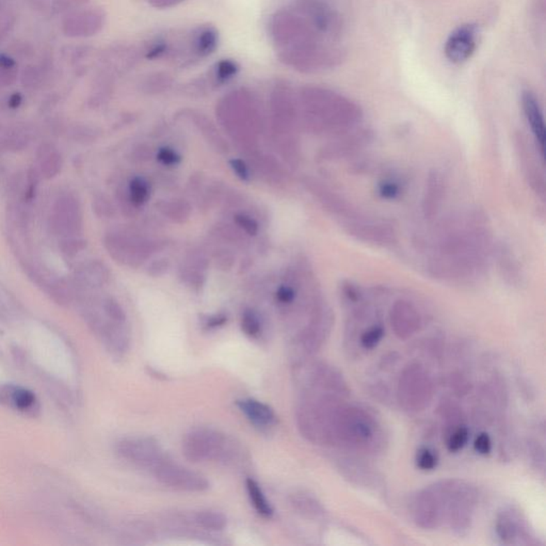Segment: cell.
I'll return each instance as SVG.
<instances>
[{
    "instance_id": "6da1fadb",
    "label": "cell",
    "mask_w": 546,
    "mask_h": 546,
    "mask_svg": "<svg viewBox=\"0 0 546 546\" xmlns=\"http://www.w3.org/2000/svg\"><path fill=\"white\" fill-rule=\"evenodd\" d=\"M492 252V237L485 216L470 212L440 226L428 268L432 276L450 282H468L482 276Z\"/></svg>"
},
{
    "instance_id": "7a4b0ae2",
    "label": "cell",
    "mask_w": 546,
    "mask_h": 546,
    "mask_svg": "<svg viewBox=\"0 0 546 546\" xmlns=\"http://www.w3.org/2000/svg\"><path fill=\"white\" fill-rule=\"evenodd\" d=\"M269 36L283 64L301 73H321L343 64L345 50L339 42L321 36L295 8L271 16Z\"/></svg>"
},
{
    "instance_id": "3957f363",
    "label": "cell",
    "mask_w": 546,
    "mask_h": 546,
    "mask_svg": "<svg viewBox=\"0 0 546 546\" xmlns=\"http://www.w3.org/2000/svg\"><path fill=\"white\" fill-rule=\"evenodd\" d=\"M297 98L300 123L311 133L337 137L357 128L363 120L357 103L331 89L304 87Z\"/></svg>"
},
{
    "instance_id": "277c9868",
    "label": "cell",
    "mask_w": 546,
    "mask_h": 546,
    "mask_svg": "<svg viewBox=\"0 0 546 546\" xmlns=\"http://www.w3.org/2000/svg\"><path fill=\"white\" fill-rule=\"evenodd\" d=\"M217 117L228 135L244 151L254 154L256 135L262 129V112L256 97L246 89L232 91L220 101Z\"/></svg>"
},
{
    "instance_id": "5b68a950",
    "label": "cell",
    "mask_w": 546,
    "mask_h": 546,
    "mask_svg": "<svg viewBox=\"0 0 546 546\" xmlns=\"http://www.w3.org/2000/svg\"><path fill=\"white\" fill-rule=\"evenodd\" d=\"M271 124L281 152L298 147L297 138L300 123L298 98L285 82H279L270 96Z\"/></svg>"
},
{
    "instance_id": "8992f818",
    "label": "cell",
    "mask_w": 546,
    "mask_h": 546,
    "mask_svg": "<svg viewBox=\"0 0 546 546\" xmlns=\"http://www.w3.org/2000/svg\"><path fill=\"white\" fill-rule=\"evenodd\" d=\"M444 501V519L456 533L470 529L477 503V491L468 483L446 480L438 483Z\"/></svg>"
},
{
    "instance_id": "52a82bcc",
    "label": "cell",
    "mask_w": 546,
    "mask_h": 546,
    "mask_svg": "<svg viewBox=\"0 0 546 546\" xmlns=\"http://www.w3.org/2000/svg\"><path fill=\"white\" fill-rule=\"evenodd\" d=\"M183 454L187 460L199 463L206 461H230L237 450L224 434L208 428L193 429L186 434Z\"/></svg>"
},
{
    "instance_id": "ba28073f",
    "label": "cell",
    "mask_w": 546,
    "mask_h": 546,
    "mask_svg": "<svg viewBox=\"0 0 546 546\" xmlns=\"http://www.w3.org/2000/svg\"><path fill=\"white\" fill-rule=\"evenodd\" d=\"M104 246L115 262L131 267L142 264L155 251L153 242L131 234L119 232L106 234Z\"/></svg>"
},
{
    "instance_id": "9c48e42d",
    "label": "cell",
    "mask_w": 546,
    "mask_h": 546,
    "mask_svg": "<svg viewBox=\"0 0 546 546\" xmlns=\"http://www.w3.org/2000/svg\"><path fill=\"white\" fill-rule=\"evenodd\" d=\"M293 8L302 14L321 36L339 42L344 24L339 12L325 0H296Z\"/></svg>"
},
{
    "instance_id": "30bf717a",
    "label": "cell",
    "mask_w": 546,
    "mask_h": 546,
    "mask_svg": "<svg viewBox=\"0 0 546 546\" xmlns=\"http://www.w3.org/2000/svg\"><path fill=\"white\" fill-rule=\"evenodd\" d=\"M431 381L422 366L410 365L399 380L398 397L408 411H420L431 398Z\"/></svg>"
},
{
    "instance_id": "8fae6325",
    "label": "cell",
    "mask_w": 546,
    "mask_h": 546,
    "mask_svg": "<svg viewBox=\"0 0 546 546\" xmlns=\"http://www.w3.org/2000/svg\"><path fill=\"white\" fill-rule=\"evenodd\" d=\"M117 452L124 460L152 470L165 461L159 445L149 438H123L117 444Z\"/></svg>"
},
{
    "instance_id": "7c38bea8",
    "label": "cell",
    "mask_w": 546,
    "mask_h": 546,
    "mask_svg": "<svg viewBox=\"0 0 546 546\" xmlns=\"http://www.w3.org/2000/svg\"><path fill=\"white\" fill-rule=\"evenodd\" d=\"M50 223L54 232L62 237L80 235L84 226L80 201L71 194L60 197L52 207Z\"/></svg>"
},
{
    "instance_id": "4fadbf2b",
    "label": "cell",
    "mask_w": 546,
    "mask_h": 546,
    "mask_svg": "<svg viewBox=\"0 0 546 546\" xmlns=\"http://www.w3.org/2000/svg\"><path fill=\"white\" fill-rule=\"evenodd\" d=\"M155 477L161 485L172 487L175 490L186 491V492H203L209 487V482L205 477L198 473L190 471L189 468L173 464V463H161L154 470Z\"/></svg>"
},
{
    "instance_id": "5bb4252c",
    "label": "cell",
    "mask_w": 546,
    "mask_h": 546,
    "mask_svg": "<svg viewBox=\"0 0 546 546\" xmlns=\"http://www.w3.org/2000/svg\"><path fill=\"white\" fill-rule=\"evenodd\" d=\"M413 517L416 525L428 531L438 529L443 523L444 501L438 483L416 495L414 499Z\"/></svg>"
},
{
    "instance_id": "9a60e30c",
    "label": "cell",
    "mask_w": 546,
    "mask_h": 546,
    "mask_svg": "<svg viewBox=\"0 0 546 546\" xmlns=\"http://www.w3.org/2000/svg\"><path fill=\"white\" fill-rule=\"evenodd\" d=\"M105 22L106 14L100 8H82L66 14L62 32L68 38H90L100 34Z\"/></svg>"
},
{
    "instance_id": "2e32d148",
    "label": "cell",
    "mask_w": 546,
    "mask_h": 546,
    "mask_svg": "<svg viewBox=\"0 0 546 546\" xmlns=\"http://www.w3.org/2000/svg\"><path fill=\"white\" fill-rule=\"evenodd\" d=\"M344 226L348 234L367 244L386 246L397 242V234L391 226L362 217L360 214L344 222Z\"/></svg>"
},
{
    "instance_id": "e0dca14e",
    "label": "cell",
    "mask_w": 546,
    "mask_h": 546,
    "mask_svg": "<svg viewBox=\"0 0 546 546\" xmlns=\"http://www.w3.org/2000/svg\"><path fill=\"white\" fill-rule=\"evenodd\" d=\"M373 131L366 128H355L337 135L333 142L325 145L319 157L321 161H332L355 155L373 142Z\"/></svg>"
},
{
    "instance_id": "ac0fdd59",
    "label": "cell",
    "mask_w": 546,
    "mask_h": 546,
    "mask_svg": "<svg viewBox=\"0 0 546 546\" xmlns=\"http://www.w3.org/2000/svg\"><path fill=\"white\" fill-rule=\"evenodd\" d=\"M479 30L476 25L466 24L450 34L444 46L445 56L454 64L468 61L478 45Z\"/></svg>"
},
{
    "instance_id": "d6986e66",
    "label": "cell",
    "mask_w": 546,
    "mask_h": 546,
    "mask_svg": "<svg viewBox=\"0 0 546 546\" xmlns=\"http://www.w3.org/2000/svg\"><path fill=\"white\" fill-rule=\"evenodd\" d=\"M0 404L29 418H36L41 413V404L36 394L18 384L0 385Z\"/></svg>"
},
{
    "instance_id": "ffe728a7",
    "label": "cell",
    "mask_w": 546,
    "mask_h": 546,
    "mask_svg": "<svg viewBox=\"0 0 546 546\" xmlns=\"http://www.w3.org/2000/svg\"><path fill=\"white\" fill-rule=\"evenodd\" d=\"M303 185L318 200L319 203L327 212H332L337 217L343 218L344 222L359 216V214L353 209V206L350 205L344 198H341L332 189H330L327 186L319 182L318 179L307 177L303 179Z\"/></svg>"
},
{
    "instance_id": "44dd1931",
    "label": "cell",
    "mask_w": 546,
    "mask_h": 546,
    "mask_svg": "<svg viewBox=\"0 0 546 546\" xmlns=\"http://www.w3.org/2000/svg\"><path fill=\"white\" fill-rule=\"evenodd\" d=\"M390 323L396 337L408 339L413 337L422 325L418 309L406 300H397L390 311Z\"/></svg>"
},
{
    "instance_id": "7402d4cb",
    "label": "cell",
    "mask_w": 546,
    "mask_h": 546,
    "mask_svg": "<svg viewBox=\"0 0 546 546\" xmlns=\"http://www.w3.org/2000/svg\"><path fill=\"white\" fill-rule=\"evenodd\" d=\"M515 147L526 179L531 185V189L539 194L542 200L545 199V179L543 172L540 169L539 163L536 161L537 157L533 154L531 145L522 133H517L515 137Z\"/></svg>"
},
{
    "instance_id": "603a6c76",
    "label": "cell",
    "mask_w": 546,
    "mask_h": 546,
    "mask_svg": "<svg viewBox=\"0 0 546 546\" xmlns=\"http://www.w3.org/2000/svg\"><path fill=\"white\" fill-rule=\"evenodd\" d=\"M522 108H523L526 120L531 126V133L535 137L540 155L544 159L546 137L545 122H544L543 112H542L537 97L531 91H525L522 94Z\"/></svg>"
},
{
    "instance_id": "cb8c5ba5",
    "label": "cell",
    "mask_w": 546,
    "mask_h": 546,
    "mask_svg": "<svg viewBox=\"0 0 546 546\" xmlns=\"http://www.w3.org/2000/svg\"><path fill=\"white\" fill-rule=\"evenodd\" d=\"M444 193L445 182L442 174L438 171L430 172L422 198V212L425 217L432 219L438 214L443 203Z\"/></svg>"
},
{
    "instance_id": "d4e9b609",
    "label": "cell",
    "mask_w": 546,
    "mask_h": 546,
    "mask_svg": "<svg viewBox=\"0 0 546 546\" xmlns=\"http://www.w3.org/2000/svg\"><path fill=\"white\" fill-rule=\"evenodd\" d=\"M110 278L108 267L100 260H91L77 271V282L86 288H101Z\"/></svg>"
},
{
    "instance_id": "484cf974",
    "label": "cell",
    "mask_w": 546,
    "mask_h": 546,
    "mask_svg": "<svg viewBox=\"0 0 546 546\" xmlns=\"http://www.w3.org/2000/svg\"><path fill=\"white\" fill-rule=\"evenodd\" d=\"M38 172L45 179H52L60 173L64 165L61 154L54 145L43 143L36 152Z\"/></svg>"
},
{
    "instance_id": "4316f807",
    "label": "cell",
    "mask_w": 546,
    "mask_h": 546,
    "mask_svg": "<svg viewBox=\"0 0 546 546\" xmlns=\"http://www.w3.org/2000/svg\"><path fill=\"white\" fill-rule=\"evenodd\" d=\"M238 408L252 424L258 427H269L276 422V414L268 404L252 398L238 400Z\"/></svg>"
},
{
    "instance_id": "83f0119b",
    "label": "cell",
    "mask_w": 546,
    "mask_h": 546,
    "mask_svg": "<svg viewBox=\"0 0 546 546\" xmlns=\"http://www.w3.org/2000/svg\"><path fill=\"white\" fill-rule=\"evenodd\" d=\"M218 42L219 36L217 30L212 26L200 27L192 36V52L199 58H206L214 52L218 47Z\"/></svg>"
},
{
    "instance_id": "f1b7e54d",
    "label": "cell",
    "mask_w": 546,
    "mask_h": 546,
    "mask_svg": "<svg viewBox=\"0 0 546 546\" xmlns=\"http://www.w3.org/2000/svg\"><path fill=\"white\" fill-rule=\"evenodd\" d=\"M495 531L503 543L512 544L523 531V529L519 526V519L511 515L510 511H505L497 517Z\"/></svg>"
},
{
    "instance_id": "f546056e",
    "label": "cell",
    "mask_w": 546,
    "mask_h": 546,
    "mask_svg": "<svg viewBox=\"0 0 546 546\" xmlns=\"http://www.w3.org/2000/svg\"><path fill=\"white\" fill-rule=\"evenodd\" d=\"M191 115L192 120L195 123V125H197L200 131H202V135H203L206 141H207L208 143H210V145H212L216 151L219 152V153H226V152H228V145H226L224 139L220 135V133H218L216 127L212 125V123L210 122V121H208V119L205 118L204 115H195V113H193V115Z\"/></svg>"
},
{
    "instance_id": "4dcf8cb0",
    "label": "cell",
    "mask_w": 546,
    "mask_h": 546,
    "mask_svg": "<svg viewBox=\"0 0 546 546\" xmlns=\"http://www.w3.org/2000/svg\"><path fill=\"white\" fill-rule=\"evenodd\" d=\"M157 208L165 217L179 223L187 221L191 214V207L185 200H165L157 203Z\"/></svg>"
},
{
    "instance_id": "1f68e13d",
    "label": "cell",
    "mask_w": 546,
    "mask_h": 546,
    "mask_svg": "<svg viewBox=\"0 0 546 546\" xmlns=\"http://www.w3.org/2000/svg\"><path fill=\"white\" fill-rule=\"evenodd\" d=\"M291 505L294 506V508L299 513L304 515L305 517H309V519H319L325 513L323 506L316 499L309 495L304 494V493L293 495Z\"/></svg>"
},
{
    "instance_id": "d6a6232c",
    "label": "cell",
    "mask_w": 546,
    "mask_h": 546,
    "mask_svg": "<svg viewBox=\"0 0 546 546\" xmlns=\"http://www.w3.org/2000/svg\"><path fill=\"white\" fill-rule=\"evenodd\" d=\"M246 491H248L249 499L252 503L253 507L256 509L258 515L264 517H271L273 515V509L271 507L268 499L265 496L262 487L254 479H248L246 482Z\"/></svg>"
},
{
    "instance_id": "836d02e7",
    "label": "cell",
    "mask_w": 546,
    "mask_h": 546,
    "mask_svg": "<svg viewBox=\"0 0 546 546\" xmlns=\"http://www.w3.org/2000/svg\"><path fill=\"white\" fill-rule=\"evenodd\" d=\"M29 143V133L14 131L0 138V153H17L25 149Z\"/></svg>"
},
{
    "instance_id": "e575fe53",
    "label": "cell",
    "mask_w": 546,
    "mask_h": 546,
    "mask_svg": "<svg viewBox=\"0 0 546 546\" xmlns=\"http://www.w3.org/2000/svg\"><path fill=\"white\" fill-rule=\"evenodd\" d=\"M47 76V66H29L22 74V84L28 90H36L43 84Z\"/></svg>"
},
{
    "instance_id": "d590c367",
    "label": "cell",
    "mask_w": 546,
    "mask_h": 546,
    "mask_svg": "<svg viewBox=\"0 0 546 546\" xmlns=\"http://www.w3.org/2000/svg\"><path fill=\"white\" fill-rule=\"evenodd\" d=\"M17 76V62L8 54H0V88L15 84Z\"/></svg>"
},
{
    "instance_id": "8d00e7d4",
    "label": "cell",
    "mask_w": 546,
    "mask_h": 546,
    "mask_svg": "<svg viewBox=\"0 0 546 546\" xmlns=\"http://www.w3.org/2000/svg\"><path fill=\"white\" fill-rule=\"evenodd\" d=\"M127 198L135 208L145 205L149 198V184L140 177H135L129 184Z\"/></svg>"
},
{
    "instance_id": "74e56055",
    "label": "cell",
    "mask_w": 546,
    "mask_h": 546,
    "mask_svg": "<svg viewBox=\"0 0 546 546\" xmlns=\"http://www.w3.org/2000/svg\"><path fill=\"white\" fill-rule=\"evenodd\" d=\"M101 311L113 323L119 325L126 323V315L120 303L112 297H106L101 301Z\"/></svg>"
},
{
    "instance_id": "f35d334b",
    "label": "cell",
    "mask_w": 546,
    "mask_h": 546,
    "mask_svg": "<svg viewBox=\"0 0 546 546\" xmlns=\"http://www.w3.org/2000/svg\"><path fill=\"white\" fill-rule=\"evenodd\" d=\"M197 523L209 531H222L228 524L226 515L217 511H201L197 515Z\"/></svg>"
},
{
    "instance_id": "ab89813d",
    "label": "cell",
    "mask_w": 546,
    "mask_h": 546,
    "mask_svg": "<svg viewBox=\"0 0 546 546\" xmlns=\"http://www.w3.org/2000/svg\"><path fill=\"white\" fill-rule=\"evenodd\" d=\"M242 331L248 337H258L262 331V321L260 315L253 309H246L242 316Z\"/></svg>"
},
{
    "instance_id": "60d3db41",
    "label": "cell",
    "mask_w": 546,
    "mask_h": 546,
    "mask_svg": "<svg viewBox=\"0 0 546 546\" xmlns=\"http://www.w3.org/2000/svg\"><path fill=\"white\" fill-rule=\"evenodd\" d=\"M68 137L74 142L89 145V143L94 142L98 135L93 127L88 126V125L76 124L71 127L68 131Z\"/></svg>"
},
{
    "instance_id": "b9f144b4",
    "label": "cell",
    "mask_w": 546,
    "mask_h": 546,
    "mask_svg": "<svg viewBox=\"0 0 546 546\" xmlns=\"http://www.w3.org/2000/svg\"><path fill=\"white\" fill-rule=\"evenodd\" d=\"M239 71L237 62L230 59H223L218 62L214 68V78L219 84L230 82L237 75Z\"/></svg>"
},
{
    "instance_id": "7bdbcfd3",
    "label": "cell",
    "mask_w": 546,
    "mask_h": 546,
    "mask_svg": "<svg viewBox=\"0 0 546 546\" xmlns=\"http://www.w3.org/2000/svg\"><path fill=\"white\" fill-rule=\"evenodd\" d=\"M468 436H470L468 429L465 426H459L447 438V448L450 452H460L467 444Z\"/></svg>"
},
{
    "instance_id": "ee69618b",
    "label": "cell",
    "mask_w": 546,
    "mask_h": 546,
    "mask_svg": "<svg viewBox=\"0 0 546 546\" xmlns=\"http://www.w3.org/2000/svg\"><path fill=\"white\" fill-rule=\"evenodd\" d=\"M384 337V329L381 325H375L366 330L361 335V345L364 349L373 350L379 345Z\"/></svg>"
},
{
    "instance_id": "f6af8a7d",
    "label": "cell",
    "mask_w": 546,
    "mask_h": 546,
    "mask_svg": "<svg viewBox=\"0 0 546 546\" xmlns=\"http://www.w3.org/2000/svg\"><path fill=\"white\" fill-rule=\"evenodd\" d=\"M87 246V242L82 238L77 236H71V237H64L60 242L59 248L64 256L68 258H74L78 253L84 250Z\"/></svg>"
},
{
    "instance_id": "bcb514c9",
    "label": "cell",
    "mask_w": 546,
    "mask_h": 546,
    "mask_svg": "<svg viewBox=\"0 0 546 546\" xmlns=\"http://www.w3.org/2000/svg\"><path fill=\"white\" fill-rule=\"evenodd\" d=\"M90 0H50L52 14L70 13L77 9H82L88 5Z\"/></svg>"
},
{
    "instance_id": "7dc6e473",
    "label": "cell",
    "mask_w": 546,
    "mask_h": 546,
    "mask_svg": "<svg viewBox=\"0 0 546 546\" xmlns=\"http://www.w3.org/2000/svg\"><path fill=\"white\" fill-rule=\"evenodd\" d=\"M50 296L56 301L58 304L68 305L72 300V293L66 284L61 282H56L48 287Z\"/></svg>"
},
{
    "instance_id": "c3c4849f",
    "label": "cell",
    "mask_w": 546,
    "mask_h": 546,
    "mask_svg": "<svg viewBox=\"0 0 546 546\" xmlns=\"http://www.w3.org/2000/svg\"><path fill=\"white\" fill-rule=\"evenodd\" d=\"M416 464L422 471H432L438 465V457L432 450L422 448L416 455Z\"/></svg>"
},
{
    "instance_id": "681fc988",
    "label": "cell",
    "mask_w": 546,
    "mask_h": 546,
    "mask_svg": "<svg viewBox=\"0 0 546 546\" xmlns=\"http://www.w3.org/2000/svg\"><path fill=\"white\" fill-rule=\"evenodd\" d=\"M499 252L501 254L499 262H501V268H503L501 270H505L506 276H508V279H510L513 282L515 279H517V264H515V260H513L509 251L506 250V249H501Z\"/></svg>"
},
{
    "instance_id": "f907efd6",
    "label": "cell",
    "mask_w": 546,
    "mask_h": 546,
    "mask_svg": "<svg viewBox=\"0 0 546 546\" xmlns=\"http://www.w3.org/2000/svg\"><path fill=\"white\" fill-rule=\"evenodd\" d=\"M234 221H235L236 226H237L242 232L248 234V235L256 236L258 233V222L253 219V218L246 216V214H236Z\"/></svg>"
},
{
    "instance_id": "816d5d0a",
    "label": "cell",
    "mask_w": 546,
    "mask_h": 546,
    "mask_svg": "<svg viewBox=\"0 0 546 546\" xmlns=\"http://www.w3.org/2000/svg\"><path fill=\"white\" fill-rule=\"evenodd\" d=\"M93 210L97 216H100L102 218H110L112 217L113 210L112 205L110 202L105 197H96L93 201Z\"/></svg>"
},
{
    "instance_id": "f5cc1de1",
    "label": "cell",
    "mask_w": 546,
    "mask_h": 546,
    "mask_svg": "<svg viewBox=\"0 0 546 546\" xmlns=\"http://www.w3.org/2000/svg\"><path fill=\"white\" fill-rule=\"evenodd\" d=\"M297 290L293 285H282L276 291V300L281 304L288 305L296 300Z\"/></svg>"
},
{
    "instance_id": "db71d44e",
    "label": "cell",
    "mask_w": 546,
    "mask_h": 546,
    "mask_svg": "<svg viewBox=\"0 0 546 546\" xmlns=\"http://www.w3.org/2000/svg\"><path fill=\"white\" fill-rule=\"evenodd\" d=\"M157 158L161 161L163 165H167V167H173V165H179L181 161V157L177 152L173 151L169 147H163L161 151L158 152Z\"/></svg>"
},
{
    "instance_id": "11a10c76",
    "label": "cell",
    "mask_w": 546,
    "mask_h": 546,
    "mask_svg": "<svg viewBox=\"0 0 546 546\" xmlns=\"http://www.w3.org/2000/svg\"><path fill=\"white\" fill-rule=\"evenodd\" d=\"M40 175H41V174H40V172L36 171V170L31 169L28 172V186L27 189H26L25 191V199H27L28 201H31V200L36 197V188H38V177H40Z\"/></svg>"
},
{
    "instance_id": "9f6ffc18",
    "label": "cell",
    "mask_w": 546,
    "mask_h": 546,
    "mask_svg": "<svg viewBox=\"0 0 546 546\" xmlns=\"http://www.w3.org/2000/svg\"><path fill=\"white\" fill-rule=\"evenodd\" d=\"M475 450L478 454L487 455L490 454L492 450V441H491L490 436L487 434H480L477 436L474 443Z\"/></svg>"
},
{
    "instance_id": "6f0895ef",
    "label": "cell",
    "mask_w": 546,
    "mask_h": 546,
    "mask_svg": "<svg viewBox=\"0 0 546 546\" xmlns=\"http://www.w3.org/2000/svg\"><path fill=\"white\" fill-rule=\"evenodd\" d=\"M217 234L222 239L228 242H237L240 240V234L236 228L230 226H219L217 228Z\"/></svg>"
},
{
    "instance_id": "680465c9",
    "label": "cell",
    "mask_w": 546,
    "mask_h": 546,
    "mask_svg": "<svg viewBox=\"0 0 546 546\" xmlns=\"http://www.w3.org/2000/svg\"><path fill=\"white\" fill-rule=\"evenodd\" d=\"M230 168H232L234 173L242 181H249L250 179L251 175L249 168L246 167V163L242 161V159H233L230 161Z\"/></svg>"
},
{
    "instance_id": "91938a15",
    "label": "cell",
    "mask_w": 546,
    "mask_h": 546,
    "mask_svg": "<svg viewBox=\"0 0 546 546\" xmlns=\"http://www.w3.org/2000/svg\"><path fill=\"white\" fill-rule=\"evenodd\" d=\"M216 264L223 270L230 269L234 264V256H232V253L228 252L226 250L220 251L216 256Z\"/></svg>"
},
{
    "instance_id": "94428289",
    "label": "cell",
    "mask_w": 546,
    "mask_h": 546,
    "mask_svg": "<svg viewBox=\"0 0 546 546\" xmlns=\"http://www.w3.org/2000/svg\"><path fill=\"white\" fill-rule=\"evenodd\" d=\"M170 264L168 260H158L149 267V274L152 276H161L169 270Z\"/></svg>"
},
{
    "instance_id": "6125c7cd",
    "label": "cell",
    "mask_w": 546,
    "mask_h": 546,
    "mask_svg": "<svg viewBox=\"0 0 546 546\" xmlns=\"http://www.w3.org/2000/svg\"><path fill=\"white\" fill-rule=\"evenodd\" d=\"M167 52V44L165 42H155L149 50H147V58L149 59H156L163 56Z\"/></svg>"
},
{
    "instance_id": "be15d7a7",
    "label": "cell",
    "mask_w": 546,
    "mask_h": 546,
    "mask_svg": "<svg viewBox=\"0 0 546 546\" xmlns=\"http://www.w3.org/2000/svg\"><path fill=\"white\" fill-rule=\"evenodd\" d=\"M226 321H228V317L226 315H212V316L206 318V320L204 321V325L206 329H216V327H222Z\"/></svg>"
},
{
    "instance_id": "e7e4bbea",
    "label": "cell",
    "mask_w": 546,
    "mask_h": 546,
    "mask_svg": "<svg viewBox=\"0 0 546 546\" xmlns=\"http://www.w3.org/2000/svg\"><path fill=\"white\" fill-rule=\"evenodd\" d=\"M185 0H149V5L156 9H169L177 7Z\"/></svg>"
},
{
    "instance_id": "03108f58",
    "label": "cell",
    "mask_w": 546,
    "mask_h": 546,
    "mask_svg": "<svg viewBox=\"0 0 546 546\" xmlns=\"http://www.w3.org/2000/svg\"><path fill=\"white\" fill-rule=\"evenodd\" d=\"M22 103H23V95H22L21 93H13V94L10 95L9 98H8V106L11 109L20 108Z\"/></svg>"
},
{
    "instance_id": "003e7915",
    "label": "cell",
    "mask_w": 546,
    "mask_h": 546,
    "mask_svg": "<svg viewBox=\"0 0 546 546\" xmlns=\"http://www.w3.org/2000/svg\"><path fill=\"white\" fill-rule=\"evenodd\" d=\"M0 131H1V124H0Z\"/></svg>"
}]
</instances>
